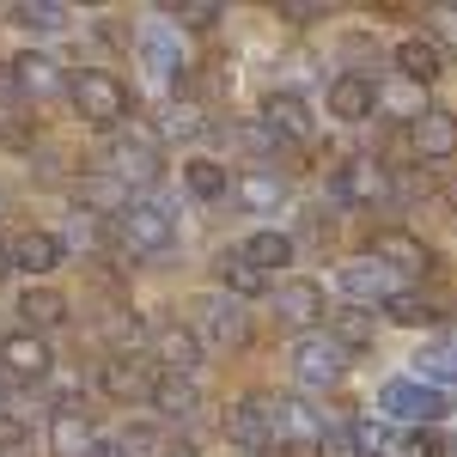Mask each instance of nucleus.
<instances>
[{
    "mask_svg": "<svg viewBox=\"0 0 457 457\" xmlns=\"http://www.w3.org/2000/svg\"><path fill=\"white\" fill-rule=\"evenodd\" d=\"M104 171L122 183V189H135V183H159L165 177V141H159V129H141V122H122L116 135H104Z\"/></svg>",
    "mask_w": 457,
    "mask_h": 457,
    "instance_id": "nucleus-1",
    "label": "nucleus"
},
{
    "mask_svg": "<svg viewBox=\"0 0 457 457\" xmlns=\"http://www.w3.org/2000/svg\"><path fill=\"white\" fill-rule=\"evenodd\" d=\"M68 98H73V110L86 116V129H98V135H116V129L129 122V110H135V92L104 68L68 73Z\"/></svg>",
    "mask_w": 457,
    "mask_h": 457,
    "instance_id": "nucleus-2",
    "label": "nucleus"
},
{
    "mask_svg": "<svg viewBox=\"0 0 457 457\" xmlns=\"http://www.w3.org/2000/svg\"><path fill=\"white\" fill-rule=\"evenodd\" d=\"M110 232H116V245L129 250V256H159V250H171V238H177L171 208H165L159 195H129V208L110 220Z\"/></svg>",
    "mask_w": 457,
    "mask_h": 457,
    "instance_id": "nucleus-3",
    "label": "nucleus"
},
{
    "mask_svg": "<svg viewBox=\"0 0 457 457\" xmlns=\"http://www.w3.org/2000/svg\"><path fill=\"white\" fill-rule=\"evenodd\" d=\"M287 366H293L299 390H329V385H342V372H348V348L329 329H312V336H299L287 348Z\"/></svg>",
    "mask_w": 457,
    "mask_h": 457,
    "instance_id": "nucleus-4",
    "label": "nucleus"
},
{
    "mask_svg": "<svg viewBox=\"0 0 457 457\" xmlns=\"http://www.w3.org/2000/svg\"><path fill=\"white\" fill-rule=\"evenodd\" d=\"M189 329H195L202 348H245V336H250L245 299H232V293H202V299L189 305Z\"/></svg>",
    "mask_w": 457,
    "mask_h": 457,
    "instance_id": "nucleus-5",
    "label": "nucleus"
},
{
    "mask_svg": "<svg viewBox=\"0 0 457 457\" xmlns=\"http://www.w3.org/2000/svg\"><path fill=\"white\" fill-rule=\"evenodd\" d=\"M390 195H396V177L385 171V159H348L329 177V202L336 208H378Z\"/></svg>",
    "mask_w": 457,
    "mask_h": 457,
    "instance_id": "nucleus-6",
    "label": "nucleus"
},
{
    "mask_svg": "<svg viewBox=\"0 0 457 457\" xmlns=\"http://www.w3.org/2000/svg\"><path fill=\"white\" fill-rule=\"evenodd\" d=\"M336 281H342V293H348V305H366V312H372V305L385 312L390 299L403 293V275L385 269L372 250H366V256H353V262H342V269H336Z\"/></svg>",
    "mask_w": 457,
    "mask_h": 457,
    "instance_id": "nucleus-7",
    "label": "nucleus"
},
{
    "mask_svg": "<svg viewBox=\"0 0 457 457\" xmlns=\"http://www.w3.org/2000/svg\"><path fill=\"white\" fill-rule=\"evenodd\" d=\"M98 390H104L110 403H153V390H159L153 353H110L104 366H98Z\"/></svg>",
    "mask_w": 457,
    "mask_h": 457,
    "instance_id": "nucleus-8",
    "label": "nucleus"
},
{
    "mask_svg": "<svg viewBox=\"0 0 457 457\" xmlns=\"http://www.w3.org/2000/svg\"><path fill=\"white\" fill-rule=\"evenodd\" d=\"M226 439L250 457H269L281 439H275V409H269V396H238L232 409H226Z\"/></svg>",
    "mask_w": 457,
    "mask_h": 457,
    "instance_id": "nucleus-9",
    "label": "nucleus"
},
{
    "mask_svg": "<svg viewBox=\"0 0 457 457\" xmlns=\"http://www.w3.org/2000/svg\"><path fill=\"white\" fill-rule=\"evenodd\" d=\"M378 415H396V421H439V415H452V396L421 385V378H390V385L378 390Z\"/></svg>",
    "mask_w": 457,
    "mask_h": 457,
    "instance_id": "nucleus-10",
    "label": "nucleus"
},
{
    "mask_svg": "<svg viewBox=\"0 0 457 457\" xmlns=\"http://www.w3.org/2000/svg\"><path fill=\"white\" fill-rule=\"evenodd\" d=\"M146 353H153V366H159L165 378H195L208 348L195 342V329H189V323H159V329H153V342H146Z\"/></svg>",
    "mask_w": 457,
    "mask_h": 457,
    "instance_id": "nucleus-11",
    "label": "nucleus"
},
{
    "mask_svg": "<svg viewBox=\"0 0 457 457\" xmlns=\"http://www.w3.org/2000/svg\"><path fill=\"white\" fill-rule=\"evenodd\" d=\"M372 256H378L385 269H396L403 281L433 269V250H427V238H415L409 226H385V232H372Z\"/></svg>",
    "mask_w": 457,
    "mask_h": 457,
    "instance_id": "nucleus-12",
    "label": "nucleus"
},
{
    "mask_svg": "<svg viewBox=\"0 0 457 457\" xmlns=\"http://www.w3.org/2000/svg\"><path fill=\"white\" fill-rule=\"evenodd\" d=\"M92 445H98L92 409L86 403H55V415H49V452L55 457H92Z\"/></svg>",
    "mask_w": 457,
    "mask_h": 457,
    "instance_id": "nucleus-13",
    "label": "nucleus"
},
{
    "mask_svg": "<svg viewBox=\"0 0 457 457\" xmlns=\"http://www.w3.org/2000/svg\"><path fill=\"white\" fill-rule=\"evenodd\" d=\"M409 153H415L421 165L452 159L457 153V116L452 110H421V116H409Z\"/></svg>",
    "mask_w": 457,
    "mask_h": 457,
    "instance_id": "nucleus-14",
    "label": "nucleus"
},
{
    "mask_svg": "<svg viewBox=\"0 0 457 457\" xmlns=\"http://www.w3.org/2000/svg\"><path fill=\"white\" fill-rule=\"evenodd\" d=\"M0 366H6V378H25V385H43L49 372H55V360H49V342L31 336V329H12V336H0Z\"/></svg>",
    "mask_w": 457,
    "mask_h": 457,
    "instance_id": "nucleus-15",
    "label": "nucleus"
},
{
    "mask_svg": "<svg viewBox=\"0 0 457 457\" xmlns=\"http://www.w3.org/2000/svg\"><path fill=\"white\" fill-rule=\"evenodd\" d=\"M269 409H275V439L281 445H317L323 427H329L305 396H269Z\"/></svg>",
    "mask_w": 457,
    "mask_h": 457,
    "instance_id": "nucleus-16",
    "label": "nucleus"
},
{
    "mask_svg": "<svg viewBox=\"0 0 457 457\" xmlns=\"http://www.w3.org/2000/svg\"><path fill=\"white\" fill-rule=\"evenodd\" d=\"M232 202L250 213H269V208H281L287 202V177L281 165H250V171L232 177Z\"/></svg>",
    "mask_w": 457,
    "mask_h": 457,
    "instance_id": "nucleus-17",
    "label": "nucleus"
},
{
    "mask_svg": "<svg viewBox=\"0 0 457 457\" xmlns=\"http://www.w3.org/2000/svg\"><path fill=\"white\" fill-rule=\"evenodd\" d=\"M378 110V79L372 73H342L329 79V116L336 122H366Z\"/></svg>",
    "mask_w": 457,
    "mask_h": 457,
    "instance_id": "nucleus-18",
    "label": "nucleus"
},
{
    "mask_svg": "<svg viewBox=\"0 0 457 457\" xmlns=\"http://www.w3.org/2000/svg\"><path fill=\"white\" fill-rule=\"evenodd\" d=\"M12 79H19V98H37V104H49V98H62V92H68V73L55 68L49 55H37V49L12 62Z\"/></svg>",
    "mask_w": 457,
    "mask_h": 457,
    "instance_id": "nucleus-19",
    "label": "nucleus"
},
{
    "mask_svg": "<svg viewBox=\"0 0 457 457\" xmlns=\"http://www.w3.org/2000/svg\"><path fill=\"white\" fill-rule=\"evenodd\" d=\"M275 312H281L287 329L312 336V323L323 317V287H317V281H287L281 293H275Z\"/></svg>",
    "mask_w": 457,
    "mask_h": 457,
    "instance_id": "nucleus-20",
    "label": "nucleus"
},
{
    "mask_svg": "<svg viewBox=\"0 0 457 457\" xmlns=\"http://www.w3.org/2000/svg\"><path fill=\"white\" fill-rule=\"evenodd\" d=\"M262 122H269L281 141H312V104H305L299 92H269V104H262Z\"/></svg>",
    "mask_w": 457,
    "mask_h": 457,
    "instance_id": "nucleus-21",
    "label": "nucleus"
},
{
    "mask_svg": "<svg viewBox=\"0 0 457 457\" xmlns=\"http://www.w3.org/2000/svg\"><path fill=\"white\" fill-rule=\"evenodd\" d=\"M19 317H25V329L43 336V329H62L68 323V293H55V287L31 281L25 287V299H19Z\"/></svg>",
    "mask_w": 457,
    "mask_h": 457,
    "instance_id": "nucleus-22",
    "label": "nucleus"
},
{
    "mask_svg": "<svg viewBox=\"0 0 457 457\" xmlns=\"http://www.w3.org/2000/svg\"><path fill=\"white\" fill-rule=\"evenodd\" d=\"M439 68H445V55H439L433 37H403V43H396V73H403L409 86H433Z\"/></svg>",
    "mask_w": 457,
    "mask_h": 457,
    "instance_id": "nucleus-23",
    "label": "nucleus"
},
{
    "mask_svg": "<svg viewBox=\"0 0 457 457\" xmlns=\"http://www.w3.org/2000/svg\"><path fill=\"white\" fill-rule=\"evenodd\" d=\"M213 269H220V293H232V299H262L269 293V275L250 262L245 250H226Z\"/></svg>",
    "mask_w": 457,
    "mask_h": 457,
    "instance_id": "nucleus-24",
    "label": "nucleus"
},
{
    "mask_svg": "<svg viewBox=\"0 0 457 457\" xmlns=\"http://www.w3.org/2000/svg\"><path fill=\"white\" fill-rule=\"evenodd\" d=\"M153 409H159V415H165L171 427H189L195 415H202V396H195V385H189V378H165V372H159Z\"/></svg>",
    "mask_w": 457,
    "mask_h": 457,
    "instance_id": "nucleus-25",
    "label": "nucleus"
},
{
    "mask_svg": "<svg viewBox=\"0 0 457 457\" xmlns=\"http://www.w3.org/2000/svg\"><path fill=\"white\" fill-rule=\"evenodd\" d=\"M329 336H336L348 353H360V348L378 342V317L366 312V305H342V312H329Z\"/></svg>",
    "mask_w": 457,
    "mask_h": 457,
    "instance_id": "nucleus-26",
    "label": "nucleus"
},
{
    "mask_svg": "<svg viewBox=\"0 0 457 457\" xmlns=\"http://www.w3.org/2000/svg\"><path fill=\"white\" fill-rule=\"evenodd\" d=\"M55 262H62V238H55V232H25V238H12V269L49 275Z\"/></svg>",
    "mask_w": 457,
    "mask_h": 457,
    "instance_id": "nucleus-27",
    "label": "nucleus"
},
{
    "mask_svg": "<svg viewBox=\"0 0 457 457\" xmlns=\"http://www.w3.org/2000/svg\"><path fill=\"white\" fill-rule=\"evenodd\" d=\"M202 129H208V122H202V104H195V98H183V92L159 110V141H195Z\"/></svg>",
    "mask_w": 457,
    "mask_h": 457,
    "instance_id": "nucleus-28",
    "label": "nucleus"
},
{
    "mask_svg": "<svg viewBox=\"0 0 457 457\" xmlns=\"http://www.w3.org/2000/svg\"><path fill=\"white\" fill-rule=\"evenodd\" d=\"M238 250H245L262 275H275V269H287V262H293V238H287V232H250Z\"/></svg>",
    "mask_w": 457,
    "mask_h": 457,
    "instance_id": "nucleus-29",
    "label": "nucleus"
},
{
    "mask_svg": "<svg viewBox=\"0 0 457 457\" xmlns=\"http://www.w3.org/2000/svg\"><path fill=\"white\" fill-rule=\"evenodd\" d=\"M98 329H104V342L116 353H141L146 342H153V336H146V323H141V312H110Z\"/></svg>",
    "mask_w": 457,
    "mask_h": 457,
    "instance_id": "nucleus-30",
    "label": "nucleus"
},
{
    "mask_svg": "<svg viewBox=\"0 0 457 457\" xmlns=\"http://www.w3.org/2000/svg\"><path fill=\"white\" fill-rule=\"evenodd\" d=\"M385 317H390V323H403V329H433V323H445L439 305L421 299V293H396V299L385 305Z\"/></svg>",
    "mask_w": 457,
    "mask_h": 457,
    "instance_id": "nucleus-31",
    "label": "nucleus"
},
{
    "mask_svg": "<svg viewBox=\"0 0 457 457\" xmlns=\"http://www.w3.org/2000/svg\"><path fill=\"white\" fill-rule=\"evenodd\" d=\"M183 183H189V195H202V202H220V195L232 189L226 165H213V159H189V165H183Z\"/></svg>",
    "mask_w": 457,
    "mask_h": 457,
    "instance_id": "nucleus-32",
    "label": "nucleus"
},
{
    "mask_svg": "<svg viewBox=\"0 0 457 457\" xmlns=\"http://www.w3.org/2000/svg\"><path fill=\"white\" fill-rule=\"evenodd\" d=\"M6 19L25 25V31H62V25H68V12H62L55 0H19V6H6Z\"/></svg>",
    "mask_w": 457,
    "mask_h": 457,
    "instance_id": "nucleus-33",
    "label": "nucleus"
},
{
    "mask_svg": "<svg viewBox=\"0 0 457 457\" xmlns=\"http://www.w3.org/2000/svg\"><path fill=\"white\" fill-rule=\"evenodd\" d=\"M415 366H421V385H433V390H439V385H457V348H452V342H433Z\"/></svg>",
    "mask_w": 457,
    "mask_h": 457,
    "instance_id": "nucleus-34",
    "label": "nucleus"
},
{
    "mask_svg": "<svg viewBox=\"0 0 457 457\" xmlns=\"http://www.w3.org/2000/svg\"><path fill=\"white\" fill-rule=\"evenodd\" d=\"M104 226L110 220H98V213H68V245L73 250H104Z\"/></svg>",
    "mask_w": 457,
    "mask_h": 457,
    "instance_id": "nucleus-35",
    "label": "nucleus"
},
{
    "mask_svg": "<svg viewBox=\"0 0 457 457\" xmlns=\"http://www.w3.org/2000/svg\"><path fill=\"white\" fill-rule=\"evenodd\" d=\"M353 439H360V457H385L390 445H396V433H390L385 415H378V421H353Z\"/></svg>",
    "mask_w": 457,
    "mask_h": 457,
    "instance_id": "nucleus-36",
    "label": "nucleus"
},
{
    "mask_svg": "<svg viewBox=\"0 0 457 457\" xmlns=\"http://www.w3.org/2000/svg\"><path fill=\"white\" fill-rule=\"evenodd\" d=\"M171 12H177V25H183V31H213V25L226 19L213 0H183V6H171Z\"/></svg>",
    "mask_w": 457,
    "mask_h": 457,
    "instance_id": "nucleus-37",
    "label": "nucleus"
},
{
    "mask_svg": "<svg viewBox=\"0 0 457 457\" xmlns=\"http://www.w3.org/2000/svg\"><path fill=\"white\" fill-rule=\"evenodd\" d=\"M238 146H245V153H262V159H269V153H281V135H275V129H269V122L256 116V122H238Z\"/></svg>",
    "mask_w": 457,
    "mask_h": 457,
    "instance_id": "nucleus-38",
    "label": "nucleus"
},
{
    "mask_svg": "<svg viewBox=\"0 0 457 457\" xmlns=\"http://www.w3.org/2000/svg\"><path fill=\"white\" fill-rule=\"evenodd\" d=\"M317 457H360V439H353V427L329 421V427H323V439H317Z\"/></svg>",
    "mask_w": 457,
    "mask_h": 457,
    "instance_id": "nucleus-39",
    "label": "nucleus"
},
{
    "mask_svg": "<svg viewBox=\"0 0 457 457\" xmlns=\"http://www.w3.org/2000/svg\"><path fill=\"white\" fill-rule=\"evenodd\" d=\"M409 452H421V457H452L457 439H452V433H439V427H421V433L409 439Z\"/></svg>",
    "mask_w": 457,
    "mask_h": 457,
    "instance_id": "nucleus-40",
    "label": "nucleus"
},
{
    "mask_svg": "<svg viewBox=\"0 0 457 457\" xmlns=\"http://www.w3.org/2000/svg\"><path fill=\"white\" fill-rule=\"evenodd\" d=\"M281 19H293V25H312V19H329V6H323V0H287Z\"/></svg>",
    "mask_w": 457,
    "mask_h": 457,
    "instance_id": "nucleus-41",
    "label": "nucleus"
},
{
    "mask_svg": "<svg viewBox=\"0 0 457 457\" xmlns=\"http://www.w3.org/2000/svg\"><path fill=\"white\" fill-rule=\"evenodd\" d=\"M427 25L439 31V43H452V49H457V6H433V12H427Z\"/></svg>",
    "mask_w": 457,
    "mask_h": 457,
    "instance_id": "nucleus-42",
    "label": "nucleus"
},
{
    "mask_svg": "<svg viewBox=\"0 0 457 457\" xmlns=\"http://www.w3.org/2000/svg\"><path fill=\"white\" fill-rule=\"evenodd\" d=\"M92 457H129V452H122V439H98V445H92Z\"/></svg>",
    "mask_w": 457,
    "mask_h": 457,
    "instance_id": "nucleus-43",
    "label": "nucleus"
},
{
    "mask_svg": "<svg viewBox=\"0 0 457 457\" xmlns=\"http://www.w3.org/2000/svg\"><path fill=\"white\" fill-rule=\"evenodd\" d=\"M12 92H19V79H12V68H6V62H0V104H6V98H12Z\"/></svg>",
    "mask_w": 457,
    "mask_h": 457,
    "instance_id": "nucleus-44",
    "label": "nucleus"
},
{
    "mask_svg": "<svg viewBox=\"0 0 457 457\" xmlns=\"http://www.w3.org/2000/svg\"><path fill=\"white\" fill-rule=\"evenodd\" d=\"M12 275V238H0V281Z\"/></svg>",
    "mask_w": 457,
    "mask_h": 457,
    "instance_id": "nucleus-45",
    "label": "nucleus"
}]
</instances>
